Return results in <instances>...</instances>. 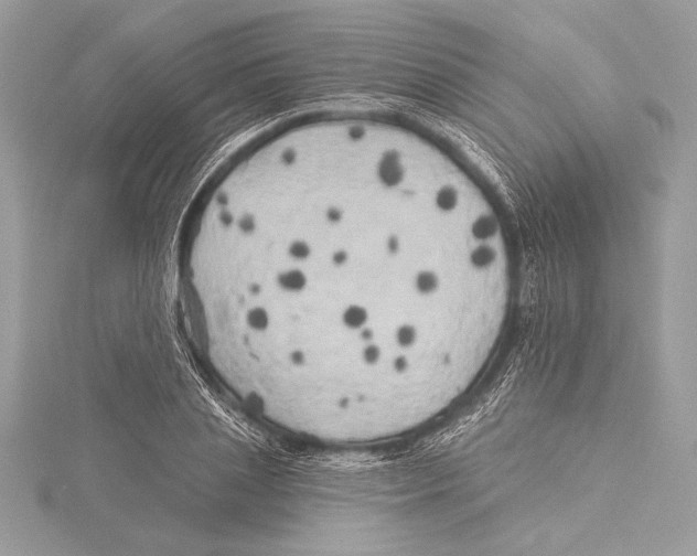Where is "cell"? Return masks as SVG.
I'll use <instances>...</instances> for the list:
<instances>
[{
  "label": "cell",
  "instance_id": "1",
  "mask_svg": "<svg viewBox=\"0 0 697 556\" xmlns=\"http://www.w3.org/2000/svg\"><path fill=\"white\" fill-rule=\"evenodd\" d=\"M411 196L335 179L230 217L197 268L234 364L272 403L357 419L437 388L492 289L473 248L417 245Z\"/></svg>",
  "mask_w": 697,
  "mask_h": 556
}]
</instances>
